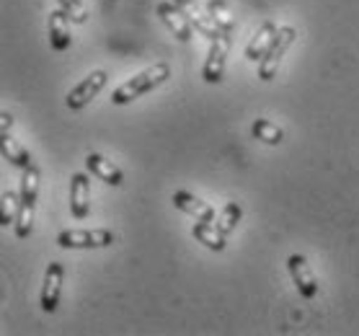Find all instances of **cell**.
Returning a JSON list of instances; mask_svg holds the SVG:
<instances>
[{
    "mask_svg": "<svg viewBox=\"0 0 359 336\" xmlns=\"http://www.w3.org/2000/svg\"><path fill=\"white\" fill-rule=\"evenodd\" d=\"M168 78H171V67L165 65V62H156L153 67H147V70L137 73L135 78L124 81L122 86L111 93V104H116V107L132 104L135 99H140V96L150 93L153 88H158V86H161V83H165Z\"/></svg>",
    "mask_w": 359,
    "mask_h": 336,
    "instance_id": "1",
    "label": "cell"
},
{
    "mask_svg": "<svg viewBox=\"0 0 359 336\" xmlns=\"http://www.w3.org/2000/svg\"><path fill=\"white\" fill-rule=\"evenodd\" d=\"M36 197H39V168L29 166L21 176V210L16 220V236L29 238L34 230V210H36Z\"/></svg>",
    "mask_w": 359,
    "mask_h": 336,
    "instance_id": "2",
    "label": "cell"
},
{
    "mask_svg": "<svg viewBox=\"0 0 359 336\" xmlns=\"http://www.w3.org/2000/svg\"><path fill=\"white\" fill-rule=\"evenodd\" d=\"M294 39H297V32H294L292 26H279L277 34H274V39H271V44H269V50L264 52V58L259 60V78H262V81L277 78L282 58H285L287 50L294 44Z\"/></svg>",
    "mask_w": 359,
    "mask_h": 336,
    "instance_id": "3",
    "label": "cell"
},
{
    "mask_svg": "<svg viewBox=\"0 0 359 336\" xmlns=\"http://www.w3.org/2000/svg\"><path fill=\"white\" fill-rule=\"evenodd\" d=\"M114 243V233L107 228L96 230H65L57 236L60 248H107Z\"/></svg>",
    "mask_w": 359,
    "mask_h": 336,
    "instance_id": "4",
    "label": "cell"
},
{
    "mask_svg": "<svg viewBox=\"0 0 359 336\" xmlns=\"http://www.w3.org/2000/svg\"><path fill=\"white\" fill-rule=\"evenodd\" d=\"M107 83H109V75L104 73V70H93L88 78H83V81L67 93V99H65L67 109H70V112H81L83 107H88L90 101L104 90Z\"/></svg>",
    "mask_w": 359,
    "mask_h": 336,
    "instance_id": "5",
    "label": "cell"
},
{
    "mask_svg": "<svg viewBox=\"0 0 359 336\" xmlns=\"http://www.w3.org/2000/svg\"><path fill=\"white\" fill-rule=\"evenodd\" d=\"M287 269L292 274V282L297 285V293H300L305 300H313V297L318 295V279L313 274L311 264L302 254H292L287 259Z\"/></svg>",
    "mask_w": 359,
    "mask_h": 336,
    "instance_id": "6",
    "label": "cell"
},
{
    "mask_svg": "<svg viewBox=\"0 0 359 336\" xmlns=\"http://www.w3.org/2000/svg\"><path fill=\"white\" fill-rule=\"evenodd\" d=\"M176 6L181 8V13L189 18V24L194 26V32L196 34H202L204 39H217L220 36V29H217V24L212 21V16L210 13H204L199 6H196V0H173Z\"/></svg>",
    "mask_w": 359,
    "mask_h": 336,
    "instance_id": "7",
    "label": "cell"
},
{
    "mask_svg": "<svg viewBox=\"0 0 359 336\" xmlns=\"http://www.w3.org/2000/svg\"><path fill=\"white\" fill-rule=\"evenodd\" d=\"M62 279H65V267L60 262H52L44 271V285H41V308L47 313L57 311L60 293H62Z\"/></svg>",
    "mask_w": 359,
    "mask_h": 336,
    "instance_id": "8",
    "label": "cell"
},
{
    "mask_svg": "<svg viewBox=\"0 0 359 336\" xmlns=\"http://www.w3.org/2000/svg\"><path fill=\"white\" fill-rule=\"evenodd\" d=\"M228 47H230L228 34H220L217 39L210 41V55H207V62H204V81H207V83H220L222 81V73H225V58H228Z\"/></svg>",
    "mask_w": 359,
    "mask_h": 336,
    "instance_id": "9",
    "label": "cell"
},
{
    "mask_svg": "<svg viewBox=\"0 0 359 336\" xmlns=\"http://www.w3.org/2000/svg\"><path fill=\"white\" fill-rule=\"evenodd\" d=\"M158 16L168 29L173 32V36L179 41H189L194 36V26L189 24V18L181 13V8L176 3H168V0H161L158 3Z\"/></svg>",
    "mask_w": 359,
    "mask_h": 336,
    "instance_id": "10",
    "label": "cell"
},
{
    "mask_svg": "<svg viewBox=\"0 0 359 336\" xmlns=\"http://www.w3.org/2000/svg\"><path fill=\"white\" fill-rule=\"evenodd\" d=\"M70 21H73V18L67 16L62 8L49 11L47 29H49V44H52V50H55V52H65L67 47H70V41H73V34H70Z\"/></svg>",
    "mask_w": 359,
    "mask_h": 336,
    "instance_id": "11",
    "label": "cell"
},
{
    "mask_svg": "<svg viewBox=\"0 0 359 336\" xmlns=\"http://www.w3.org/2000/svg\"><path fill=\"white\" fill-rule=\"evenodd\" d=\"M90 210V179L86 173H75L70 179V213L75 220H86Z\"/></svg>",
    "mask_w": 359,
    "mask_h": 336,
    "instance_id": "12",
    "label": "cell"
},
{
    "mask_svg": "<svg viewBox=\"0 0 359 336\" xmlns=\"http://www.w3.org/2000/svg\"><path fill=\"white\" fill-rule=\"evenodd\" d=\"M171 199H173V207H176V210L191 215L194 220H210V222H215V207L207 205L204 199H199L196 194H191V191H184V189H179V191H173Z\"/></svg>",
    "mask_w": 359,
    "mask_h": 336,
    "instance_id": "13",
    "label": "cell"
},
{
    "mask_svg": "<svg viewBox=\"0 0 359 336\" xmlns=\"http://www.w3.org/2000/svg\"><path fill=\"white\" fill-rule=\"evenodd\" d=\"M191 236L207 246L210 251H225V243H228V236L220 230L217 222H210V220H196L194 228H191Z\"/></svg>",
    "mask_w": 359,
    "mask_h": 336,
    "instance_id": "14",
    "label": "cell"
},
{
    "mask_svg": "<svg viewBox=\"0 0 359 336\" xmlns=\"http://www.w3.org/2000/svg\"><path fill=\"white\" fill-rule=\"evenodd\" d=\"M86 166H88V171L93 173V176H98L101 181H107L109 187H119L124 181L122 168L111 163L109 158L98 156V153H88V156H86Z\"/></svg>",
    "mask_w": 359,
    "mask_h": 336,
    "instance_id": "15",
    "label": "cell"
},
{
    "mask_svg": "<svg viewBox=\"0 0 359 336\" xmlns=\"http://www.w3.org/2000/svg\"><path fill=\"white\" fill-rule=\"evenodd\" d=\"M274 34H277V26L271 24V21H264V24L256 29L253 39L248 41V47H245V58L251 60V62L262 60L264 52L269 50V44H271V39H274Z\"/></svg>",
    "mask_w": 359,
    "mask_h": 336,
    "instance_id": "16",
    "label": "cell"
},
{
    "mask_svg": "<svg viewBox=\"0 0 359 336\" xmlns=\"http://www.w3.org/2000/svg\"><path fill=\"white\" fill-rule=\"evenodd\" d=\"M0 153H3V158H6L11 166H16V168H21V171L32 166L29 150H26L18 140L11 137V135H0Z\"/></svg>",
    "mask_w": 359,
    "mask_h": 336,
    "instance_id": "17",
    "label": "cell"
},
{
    "mask_svg": "<svg viewBox=\"0 0 359 336\" xmlns=\"http://www.w3.org/2000/svg\"><path fill=\"white\" fill-rule=\"evenodd\" d=\"M207 13L212 16V21L217 24V29H220L222 34L233 36L238 21H236V16L230 13V8H228V3H225V0H210V3H207Z\"/></svg>",
    "mask_w": 359,
    "mask_h": 336,
    "instance_id": "18",
    "label": "cell"
},
{
    "mask_svg": "<svg viewBox=\"0 0 359 336\" xmlns=\"http://www.w3.org/2000/svg\"><path fill=\"white\" fill-rule=\"evenodd\" d=\"M18 210H21V194H16L13 189H6L0 197V222L3 225H16Z\"/></svg>",
    "mask_w": 359,
    "mask_h": 336,
    "instance_id": "19",
    "label": "cell"
},
{
    "mask_svg": "<svg viewBox=\"0 0 359 336\" xmlns=\"http://www.w3.org/2000/svg\"><path fill=\"white\" fill-rule=\"evenodd\" d=\"M251 135L256 140L266 142V145H279V142L285 140V132L279 130L274 122H269V119H256L251 127Z\"/></svg>",
    "mask_w": 359,
    "mask_h": 336,
    "instance_id": "20",
    "label": "cell"
},
{
    "mask_svg": "<svg viewBox=\"0 0 359 336\" xmlns=\"http://www.w3.org/2000/svg\"><path fill=\"white\" fill-rule=\"evenodd\" d=\"M241 215H243V210H241L238 202H228V205L222 207L220 217H217V225H220V230L225 233V236L236 230V225L241 222Z\"/></svg>",
    "mask_w": 359,
    "mask_h": 336,
    "instance_id": "21",
    "label": "cell"
},
{
    "mask_svg": "<svg viewBox=\"0 0 359 336\" xmlns=\"http://www.w3.org/2000/svg\"><path fill=\"white\" fill-rule=\"evenodd\" d=\"M57 6L73 18V24H86L88 21V11H86L81 0H57Z\"/></svg>",
    "mask_w": 359,
    "mask_h": 336,
    "instance_id": "22",
    "label": "cell"
},
{
    "mask_svg": "<svg viewBox=\"0 0 359 336\" xmlns=\"http://www.w3.org/2000/svg\"><path fill=\"white\" fill-rule=\"evenodd\" d=\"M11 127H13V116H11L8 112H3V114H0V135H8Z\"/></svg>",
    "mask_w": 359,
    "mask_h": 336,
    "instance_id": "23",
    "label": "cell"
}]
</instances>
